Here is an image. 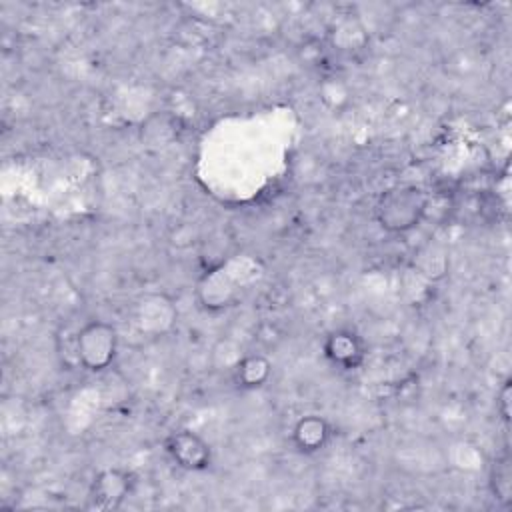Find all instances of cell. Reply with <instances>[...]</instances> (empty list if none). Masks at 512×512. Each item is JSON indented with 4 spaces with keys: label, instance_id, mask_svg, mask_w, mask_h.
<instances>
[{
    "label": "cell",
    "instance_id": "cell-1",
    "mask_svg": "<svg viewBox=\"0 0 512 512\" xmlns=\"http://www.w3.org/2000/svg\"><path fill=\"white\" fill-rule=\"evenodd\" d=\"M430 196L422 186L396 184L380 192L374 204V218L382 230L404 234L414 230L426 216Z\"/></svg>",
    "mask_w": 512,
    "mask_h": 512
},
{
    "label": "cell",
    "instance_id": "cell-2",
    "mask_svg": "<svg viewBox=\"0 0 512 512\" xmlns=\"http://www.w3.org/2000/svg\"><path fill=\"white\" fill-rule=\"evenodd\" d=\"M118 354V332L112 324L90 320L74 336L76 362L88 372H104Z\"/></svg>",
    "mask_w": 512,
    "mask_h": 512
},
{
    "label": "cell",
    "instance_id": "cell-3",
    "mask_svg": "<svg viewBox=\"0 0 512 512\" xmlns=\"http://www.w3.org/2000/svg\"><path fill=\"white\" fill-rule=\"evenodd\" d=\"M168 458L186 472H204L212 464L210 444L192 430H174L164 440Z\"/></svg>",
    "mask_w": 512,
    "mask_h": 512
},
{
    "label": "cell",
    "instance_id": "cell-4",
    "mask_svg": "<svg viewBox=\"0 0 512 512\" xmlns=\"http://www.w3.org/2000/svg\"><path fill=\"white\" fill-rule=\"evenodd\" d=\"M322 350L332 366L346 372L360 368L366 360V344L362 336L350 328H336L328 332Z\"/></svg>",
    "mask_w": 512,
    "mask_h": 512
},
{
    "label": "cell",
    "instance_id": "cell-5",
    "mask_svg": "<svg viewBox=\"0 0 512 512\" xmlns=\"http://www.w3.org/2000/svg\"><path fill=\"white\" fill-rule=\"evenodd\" d=\"M134 476L122 468L100 470L90 486V500L96 508H118L132 492Z\"/></svg>",
    "mask_w": 512,
    "mask_h": 512
},
{
    "label": "cell",
    "instance_id": "cell-6",
    "mask_svg": "<svg viewBox=\"0 0 512 512\" xmlns=\"http://www.w3.org/2000/svg\"><path fill=\"white\" fill-rule=\"evenodd\" d=\"M332 438V426L324 416L306 414L292 426L290 440L300 454H316L328 446Z\"/></svg>",
    "mask_w": 512,
    "mask_h": 512
},
{
    "label": "cell",
    "instance_id": "cell-7",
    "mask_svg": "<svg viewBox=\"0 0 512 512\" xmlns=\"http://www.w3.org/2000/svg\"><path fill=\"white\" fill-rule=\"evenodd\" d=\"M272 364L262 354H246L234 366V382L242 390H258L268 384Z\"/></svg>",
    "mask_w": 512,
    "mask_h": 512
},
{
    "label": "cell",
    "instance_id": "cell-8",
    "mask_svg": "<svg viewBox=\"0 0 512 512\" xmlns=\"http://www.w3.org/2000/svg\"><path fill=\"white\" fill-rule=\"evenodd\" d=\"M488 486L496 500H500L502 504H510V500H512V468H510L508 456L494 460V464L490 468V476H488Z\"/></svg>",
    "mask_w": 512,
    "mask_h": 512
},
{
    "label": "cell",
    "instance_id": "cell-9",
    "mask_svg": "<svg viewBox=\"0 0 512 512\" xmlns=\"http://www.w3.org/2000/svg\"><path fill=\"white\" fill-rule=\"evenodd\" d=\"M510 406H512V384H510V380H506L496 396V410H498L500 418L504 420V424L510 422Z\"/></svg>",
    "mask_w": 512,
    "mask_h": 512
}]
</instances>
